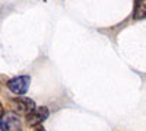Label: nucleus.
Instances as JSON below:
<instances>
[{
    "label": "nucleus",
    "instance_id": "nucleus-6",
    "mask_svg": "<svg viewBox=\"0 0 146 131\" xmlns=\"http://www.w3.org/2000/svg\"><path fill=\"white\" fill-rule=\"evenodd\" d=\"M5 117V109H3V106H2V103H0V120Z\"/></svg>",
    "mask_w": 146,
    "mask_h": 131
},
{
    "label": "nucleus",
    "instance_id": "nucleus-7",
    "mask_svg": "<svg viewBox=\"0 0 146 131\" xmlns=\"http://www.w3.org/2000/svg\"><path fill=\"white\" fill-rule=\"evenodd\" d=\"M35 131H45V130H44V128H41V127H40V128H36V130H35Z\"/></svg>",
    "mask_w": 146,
    "mask_h": 131
},
{
    "label": "nucleus",
    "instance_id": "nucleus-3",
    "mask_svg": "<svg viewBox=\"0 0 146 131\" xmlns=\"http://www.w3.org/2000/svg\"><path fill=\"white\" fill-rule=\"evenodd\" d=\"M48 109L45 108V106H40V108H35L31 114L27 115V122L28 125L31 127H38L41 122H44L47 120V117H48Z\"/></svg>",
    "mask_w": 146,
    "mask_h": 131
},
{
    "label": "nucleus",
    "instance_id": "nucleus-4",
    "mask_svg": "<svg viewBox=\"0 0 146 131\" xmlns=\"http://www.w3.org/2000/svg\"><path fill=\"white\" fill-rule=\"evenodd\" d=\"M2 131H22L21 120L16 115H5L0 121Z\"/></svg>",
    "mask_w": 146,
    "mask_h": 131
},
{
    "label": "nucleus",
    "instance_id": "nucleus-1",
    "mask_svg": "<svg viewBox=\"0 0 146 131\" xmlns=\"http://www.w3.org/2000/svg\"><path fill=\"white\" fill-rule=\"evenodd\" d=\"M10 109L15 115H28L35 109V103L29 98H15L10 101Z\"/></svg>",
    "mask_w": 146,
    "mask_h": 131
},
{
    "label": "nucleus",
    "instance_id": "nucleus-5",
    "mask_svg": "<svg viewBox=\"0 0 146 131\" xmlns=\"http://www.w3.org/2000/svg\"><path fill=\"white\" fill-rule=\"evenodd\" d=\"M133 18H135V19H143V18H146V0H137V2L135 3Z\"/></svg>",
    "mask_w": 146,
    "mask_h": 131
},
{
    "label": "nucleus",
    "instance_id": "nucleus-2",
    "mask_svg": "<svg viewBox=\"0 0 146 131\" xmlns=\"http://www.w3.org/2000/svg\"><path fill=\"white\" fill-rule=\"evenodd\" d=\"M29 82H31V79L28 76H19V77L9 80L7 88L10 89V92H13L16 95H23L29 88Z\"/></svg>",
    "mask_w": 146,
    "mask_h": 131
}]
</instances>
